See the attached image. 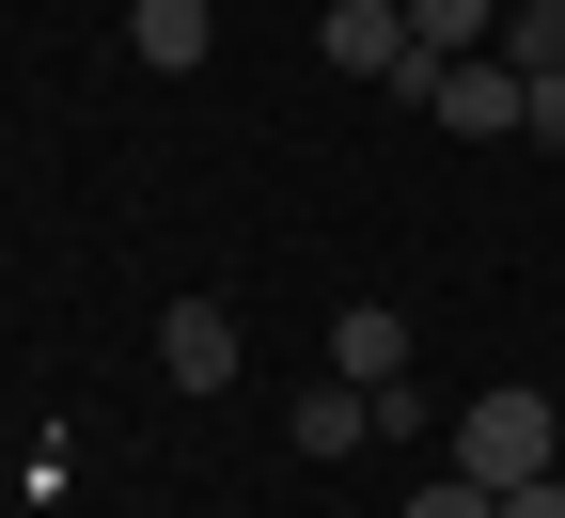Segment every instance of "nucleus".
<instances>
[{"label":"nucleus","mask_w":565,"mask_h":518,"mask_svg":"<svg viewBox=\"0 0 565 518\" xmlns=\"http://www.w3.org/2000/svg\"><path fill=\"white\" fill-rule=\"evenodd\" d=\"M456 472H471V487L565 472V409H550V393H471V409H456Z\"/></svg>","instance_id":"obj_1"},{"label":"nucleus","mask_w":565,"mask_h":518,"mask_svg":"<svg viewBox=\"0 0 565 518\" xmlns=\"http://www.w3.org/2000/svg\"><path fill=\"white\" fill-rule=\"evenodd\" d=\"M424 110H440L456 141H519V126H534V80H519L503 47H471V63H440V95H424Z\"/></svg>","instance_id":"obj_2"},{"label":"nucleus","mask_w":565,"mask_h":518,"mask_svg":"<svg viewBox=\"0 0 565 518\" xmlns=\"http://www.w3.org/2000/svg\"><path fill=\"white\" fill-rule=\"evenodd\" d=\"M236 361H252V346H236L221 299H173V315H158V378H173V393H236Z\"/></svg>","instance_id":"obj_3"},{"label":"nucleus","mask_w":565,"mask_h":518,"mask_svg":"<svg viewBox=\"0 0 565 518\" xmlns=\"http://www.w3.org/2000/svg\"><path fill=\"white\" fill-rule=\"evenodd\" d=\"M126 47L158 63V80H189V63L221 47V0H126Z\"/></svg>","instance_id":"obj_4"},{"label":"nucleus","mask_w":565,"mask_h":518,"mask_svg":"<svg viewBox=\"0 0 565 518\" xmlns=\"http://www.w3.org/2000/svg\"><path fill=\"white\" fill-rule=\"evenodd\" d=\"M282 440H299V456H362V440H377V393L362 378H315L299 409H282Z\"/></svg>","instance_id":"obj_5"},{"label":"nucleus","mask_w":565,"mask_h":518,"mask_svg":"<svg viewBox=\"0 0 565 518\" xmlns=\"http://www.w3.org/2000/svg\"><path fill=\"white\" fill-rule=\"evenodd\" d=\"M330 378H362V393L408 378V315H393V299H345V315H330Z\"/></svg>","instance_id":"obj_6"},{"label":"nucleus","mask_w":565,"mask_h":518,"mask_svg":"<svg viewBox=\"0 0 565 518\" xmlns=\"http://www.w3.org/2000/svg\"><path fill=\"white\" fill-rule=\"evenodd\" d=\"M487 32H503V0H408V47L424 63H471Z\"/></svg>","instance_id":"obj_7"},{"label":"nucleus","mask_w":565,"mask_h":518,"mask_svg":"<svg viewBox=\"0 0 565 518\" xmlns=\"http://www.w3.org/2000/svg\"><path fill=\"white\" fill-rule=\"evenodd\" d=\"M487 47H503L519 80H550V63H565V0H503V32H487Z\"/></svg>","instance_id":"obj_8"},{"label":"nucleus","mask_w":565,"mask_h":518,"mask_svg":"<svg viewBox=\"0 0 565 518\" xmlns=\"http://www.w3.org/2000/svg\"><path fill=\"white\" fill-rule=\"evenodd\" d=\"M408 518H503V487H471V472H456V487H424Z\"/></svg>","instance_id":"obj_9"},{"label":"nucleus","mask_w":565,"mask_h":518,"mask_svg":"<svg viewBox=\"0 0 565 518\" xmlns=\"http://www.w3.org/2000/svg\"><path fill=\"white\" fill-rule=\"evenodd\" d=\"M519 141H550V158H565V63L534 80V126H519Z\"/></svg>","instance_id":"obj_10"},{"label":"nucleus","mask_w":565,"mask_h":518,"mask_svg":"<svg viewBox=\"0 0 565 518\" xmlns=\"http://www.w3.org/2000/svg\"><path fill=\"white\" fill-rule=\"evenodd\" d=\"M503 518H565V472H534V487H503Z\"/></svg>","instance_id":"obj_11"}]
</instances>
